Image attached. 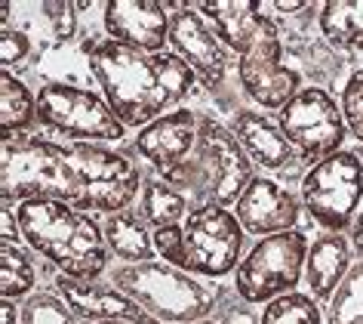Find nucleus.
I'll return each instance as SVG.
<instances>
[{"label":"nucleus","instance_id":"1","mask_svg":"<svg viewBox=\"0 0 363 324\" xmlns=\"http://www.w3.org/2000/svg\"><path fill=\"white\" fill-rule=\"evenodd\" d=\"M139 167L111 148L89 142L4 136L0 188L10 201H62L86 213H123L139 192Z\"/></svg>","mask_w":363,"mask_h":324},{"label":"nucleus","instance_id":"2","mask_svg":"<svg viewBox=\"0 0 363 324\" xmlns=\"http://www.w3.org/2000/svg\"><path fill=\"white\" fill-rule=\"evenodd\" d=\"M86 56L123 127L154 124L194 84L191 65L176 53H145L108 38L89 43Z\"/></svg>","mask_w":363,"mask_h":324},{"label":"nucleus","instance_id":"3","mask_svg":"<svg viewBox=\"0 0 363 324\" xmlns=\"http://www.w3.org/2000/svg\"><path fill=\"white\" fill-rule=\"evenodd\" d=\"M16 216L25 241L52 266H59L62 275L74 281H96L105 272L108 241L93 216L47 198L22 201Z\"/></svg>","mask_w":363,"mask_h":324},{"label":"nucleus","instance_id":"4","mask_svg":"<svg viewBox=\"0 0 363 324\" xmlns=\"http://www.w3.org/2000/svg\"><path fill=\"white\" fill-rule=\"evenodd\" d=\"M252 179L256 176H252L250 155L243 151L238 136L225 130L222 124H216L213 118H201L194 151L179 167L163 173V183L194 198V207L238 204Z\"/></svg>","mask_w":363,"mask_h":324},{"label":"nucleus","instance_id":"5","mask_svg":"<svg viewBox=\"0 0 363 324\" xmlns=\"http://www.w3.org/2000/svg\"><path fill=\"white\" fill-rule=\"evenodd\" d=\"M111 284L160 321H201L213 309V291L197 278L163 263H133L114 269Z\"/></svg>","mask_w":363,"mask_h":324},{"label":"nucleus","instance_id":"6","mask_svg":"<svg viewBox=\"0 0 363 324\" xmlns=\"http://www.w3.org/2000/svg\"><path fill=\"white\" fill-rule=\"evenodd\" d=\"M308 259V241L302 232H280V235L262 238L250 256L238 266L234 287L247 303L277 300L296 291Z\"/></svg>","mask_w":363,"mask_h":324},{"label":"nucleus","instance_id":"7","mask_svg":"<svg viewBox=\"0 0 363 324\" xmlns=\"http://www.w3.org/2000/svg\"><path fill=\"white\" fill-rule=\"evenodd\" d=\"M363 198V167L354 151L317 161L302 179V201L308 213L330 232H342L357 216Z\"/></svg>","mask_w":363,"mask_h":324},{"label":"nucleus","instance_id":"8","mask_svg":"<svg viewBox=\"0 0 363 324\" xmlns=\"http://www.w3.org/2000/svg\"><path fill=\"white\" fill-rule=\"evenodd\" d=\"M182 232H185V272L222 278L238 266L243 250V226L228 207H194Z\"/></svg>","mask_w":363,"mask_h":324},{"label":"nucleus","instance_id":"9","mask_svg":"<svg viewBox=\"0 0 363 324\" xmlns=\"http://www.w3.org/2000/svg\"><path fill=\"white\" fill-rule=\"evenodd\" d=\"M38 121L74 139L117 142L123 136V121L114 108L89 90L50 84L38 93Z\"/></svg>","mask_w":363,"mask_h":324},{"label":"nucleus","instance_id":"10","mask_svg":"<svg viewBox=\"0 0 363 324\" xmlns=\"http://www.w3.org/2000/svg\"><path fill=\"white\" fill-rule=\"evenodd\" d=\"M277 127L305 158H330L342 148L345 114L335 108L333 96L320 87H308L289 99L277 114Z\"/></svg>","mask_w":363,"mask_h":324},{"label":"nucleus","instance_id":"11","mask_svg":"<svg viewBox=\"0 0 363 324\" xmlns=\"http://www.w3.org/2000/svg\"><path fill=\"white\" fill-rule=\"evenodd\" d=\"M280 38H277V28L265 34L259 43L240 56V65H238V75H240V87L250 99H256L262 108H284L289 99L298 93V71L286 68L280 62Z\"/></svg>","mask_w":363,"mask_h":324},{"label":"nucleus","instance_id":"12","mask_svg":"<svg viewBox=\"0 0 363 324\" xmlns=\"http://www.w3.org/2000/svg\"><path fill=\"white\" fill-rule=\"evenodd\" d=\"M169 43L176 50V56L182 62H188L191 71L210 90H216L225 80V71H228L225 50L219 38L197 16L194 6H176V16L169 22Z\"/></svg>","mask_w":363,"mask_h":324},{"label":"nucleus","instance_id":"13","mask_svg":"<svg viewBox=\"0 0 363 324\" xmlns=\"http://www.w3.org/2000/svg\"><path fill=\"white\" fill-rule=\"evenodd\" d=\"M197 133H201V118L188 108H179V112L163 114V118L148 124L135 136L133 148L135 155L154 164L160 173H169L172 167H179L194 151Z\"/></svg>","mask_w":363,"mask_h":324},{"label":"nucleus","instance_id":"14","mask_svg":"<svg viewBox=\"0 0 363 324\" xmlns=\"http://www.w3.org/2000/svg\"><path fill=\"white\" fill-rule=\"evenodd\" d=\"M169 22L167 6L151 0H114L105 6V28L111 40L133 50L160 53L169 40Z\"/></svg>","mask_w":363,"mask_h":324},{"label":"nucleus","instance_id":"15","mask_svg":"<svg viewBox=\"0 0 363 324\" xmlns=\"http://www.w3.org/2000/svg\"><path fill=\"white\" fill-rule=\"evenodd\" d=\"M234 216L240 220L243 232L268 238V235H280V232H293L298 220V201L277 183L256 176L247 185V192L240 195Z\"/></svg>","mask_w":363,"mask_h":324},{"label":"nucleus","instance_id":"16","mask_svg":"<svg viewBox=\"0 0 363 324\" xmlns=\"http://www.w3.org/2000/svg\"><path fill=\"white\" fill-rule=\"evenodd\" d=\"M56 287H59L62 300L71 306V312L86 321L93 318V321H126V324H160L139 303H133L130 296L114 291V287H102L93 281H74L68 275H59Z\"/></svg>","mask_w":363,"mask_h":324},{"label":"nucleus","instance_id":"17","mask_svg":"<svg viewBox=\"0 0 363 324\" xmlns=\"http://www.w3.org/2000/svg\"><path fill=\"white\" fill-rule=\"evenodd\" d=\"M194 10L210 16L219 40H225L240 56L252 43L274 31V22L262 16V4H252V0H206V4H197Z\"/></svg>","mask_w":363,"mask_h":324},{"label":"nucleus","instance_id":"18","mask_svg":"<svg viewBox=\"0 0 363 324\" xmlns=\"http://www.w3.org/2000/svg\"><path fill=\"white\" fill-rule=\"evenodd\" d=\"M234 136H238L252 164L268 170L296 167V148L289 146V139L280 133V127H274L268 118H262L256 112L234 114Z\"/></svg>","mask_w":363,"mask_h":324},{"label":"nucleus","instance_id":"19","mask_svg":"<svg viewBox=\"0 0 363 324\" xmlns=\"http://www.w3.org/2000/svg\"><path fill=\"white\" fill-rule=\"evenodd\" d=\"M348 241L342 238V232H330V235L317 238L308 247L305 259V278L308 287L317 300H333V291H339L342 278L348 275Z\"/></svg>","mask_w":363,"mask_h":324},{"label":"nucleus","instance_id":"20","mask_svg":"<svg viewBox=\"0 0 363 324\" xmlns=\"http://www.w3.org/2000/svg\"><path fill=\"white\" fill-rule=\"evenodd\" d=\"M105 241L121 259L130 263H151L154 256V238L145 229V220H139L135 213L123 210V213H111L105 222Z\"/></svg>","mask_w":363,"mask_h":324},{"label":"nucleus","instance_id":"21","mask_svg":"<svg viewBox=\"0 0 363 324\" xmlns=\"http://www.w3.org/2000/svg\"><path fill=\"white\" fill-rule=\"evenodd\" d=\"M320 28L335 47L363 50V0H330L320 6Z\"/></svg>","mask_w":363,"mask_h":324},{"label":"nucleus","instance_id":"22","mask_svg":"<svg viewBox=\"0 0 363 324\" xmlns=\"http://www.w3.org/2000/svg\"><path fill=\"white\" fill-rule=\"evenodd\" d=\"M188 210V198L172 188L163 179H154V183L145 185L142 201H139V213L145 222H151L154 229H167V226H179V220Z\"/></svg>","mask_w":363,"mask_h":324},{"label":"nucleus","instance_id":"23","mask_svg":"<svg viewBox=\"0 0 363 324\" xmlns=\"http://www.w3.org/2000/svg\"><path fill=\"white\" fill-rule=\"evenodd\" d=\"M31 121H38V96H31L22 80H16L10 71H4V77H0V124H4V136H13V130H25Z\"/></svg>","mask_w":363,"mask_h":324},{"label":"nucleus","instance_id":"24","mask_svg":"<svg viewBox=\"0 0 363 324\" xmlns=\"http://www.w3.org/2000/svg\"><path fill=\"white\" fill-rule=\"evenodd\" d=\"M330 324H363V259L348 269L330 300Z\"/></svg>","mask_w":363,"mask_h":324},{"label":"nucleus","instance_id":"25","mask_svg":"<svg viewBox=\"0 0 363 324\" xmlns=\"http://www.w3.org/2000/svg\"><path fill=\"white\" fill-rule=\"evenodd\" d=\"M31 287H34V269L28 256L19 247L4 244L0 247V293H4V300L28 293Z\"/></svg>","mask_w":363,"mask_h":324},{"label":"nucleus","instance_id":"26","mask_svg":"<svg viewBox=\"0 0 363 324\" xmlns=\"http://www.w3.org/2000/svg\"><path fill=\"white\" fill-rule=\"evenodd\" d=\"M262 324H320V309L305 293H284L268 303Z\"/></svg>","mask_w":363,"mask_h":324},{"label":"nucleus","instance_id":"27","mask_svg":"<svg viewBox=\"0 0 363 324\" xmlns=\"http://www.w3.org/2000/svg\"><path fill=\"white\" fill-rule=\"evenodd\" d=\"M22 324H77L74 312L56 293H34L22 309Z\"/></svg>","mask_w":363,"mask_h":324},{"label":"nucleus","instance_id":"28","mask_svg":"<svg viewBox=\"0 0 363 324\" xmlns=\"http://www.w3.org/2000/svg\"><path fill=\"white\" fill-rule=\"evenodd\" d=\"M342 114L348 130L363 142V68L354 71L342 90Z\"/></svg>","mask_w":363,"mask_h":324},{"label":"nucleus","instance_id":"29","mask_svg":"<svg viewBox=\"0 0 363 324\" xmlns=\"http://www.w3.org/2000/svg\"><path fill=\"white\" fill-rule=\"evenodd\" d=\"M154 247H157V254L167 266H176L185 272V232H182V226L157 229L154 232Z\"/></svg>","mask_w":363,"mask_h":324},{"label":"nucleus","instance_id":"30","mask_svg":"<svg viewBox=\"0 0 363 324\" xmlns=\"http://www.w3.org/2000/svg\"><path fill=\"white\" fill-rule=\"evenodd\" d=\"M31 43L28 38H25L22 31H13V28H4V34H0V62L4 65H16V62H22L25 56H28Z\"/></svg>","mask_w":363,"mask_h":324},{"label":"nucleus","instance_id":"31","mask_svg":"<svg viewBox=\"0 0 363 324\" xmlns=\"http://www.w3.org/2000/svg\"><path fill=\"white\" fill-rule=\"evenodd\" d=\"M43 10L50 16H56L52 25H56V38L68 40L74 34V4H43Z\"/></svg>","mask_w":363,"mask_h":324},{"label":"nucleus","instance_id":"32","mask_svg":"<svg viewBox=\"0 0 363 324\" xmlns=\"http://www.w3.org/2000/svg\"><path fill=\"white\" fill-rule=\"evenodd\" d=\"M19 232H22V226H19V216H13V210L4 204V244L16 247V238H19Z\"/></svg>","mask_w":363,"mask_h":324},{"label":"nucleus","instance_id":"33","mask_svg":"<svg viewBox=\"0 0 363 324\" xmlns=\"http://www.w3.org/2000/svg\"><path fill=\"white\" fill-rule=\"evenodd\" d=\"M354 247H357V254L363 256V210H360V216H357V222H354Z\"/></svg>","mask_w":363,"mask_h":324},{"label":"nucleus","instance_id":"34","mask_svg":"<svg viewBox=\"0 0 363 324\" xmlns=\"http://www.w3.org/2000/svg\"><path fill=\"white\" fill-rule=\"evenodd\" d=\"M4 324H16V306H13V300H4Z\"/></svg>","mask_w":363,"mask_h":324},{"label":"nucleus","instance_id":"35","mask_svg":"<svg viewBox=\"0 0 363 324\" xmlns=\"http://www.w3.org/2000/svg\"><path fill=\"white\" fill-rule=\"evenodd\" d=\"M277 10H284V13H298V10H305L308 4H274Z\"/></svg>","mask_w":363,"mask_h":324},{"label":"nucleus","instance_id":"36","mask_svg":"<svg viewBox=\"0 0 363 324\" xmlns=\"http://www.w3.org/2000/svg\"><path fill=\"white\" fill-rule=\"evenodd\" d=\"M99 324H126V321H99Z\"/></svg>","mask_w":363,"mask_h":324},{"label":"nucleus","instance_id":"37","mask_svg":"<svg viewBox=\"0 0 363 324\" xmlns=\"http://www.w3.org/2000/svg\"><path fill=\"white\" fill-rule=\"evenodd\" d=\"M197 324H213V321H197Z\"/></svg>","mask_w":363,"mask_h":324}]
</instances>
